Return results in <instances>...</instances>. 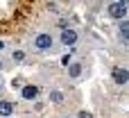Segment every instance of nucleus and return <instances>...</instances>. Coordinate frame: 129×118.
Wrapping results in <instances>:
<instances>
[{
  "label": "nucleus",
  "mask_w": 129,
  "mask_h": 118,
  "mask_svg": "<svg viewBox=\"0 0 129 118\" xmlns=\"http://www.w3.org/2000/svg\"><path fill=\"white\" fill-rule=\"evenodd\" d=\"M125 14H127V7H125V2L120 0V2H113V5H109V16L111 18H125Z\"/></svg>",
  "instance_id": "obj_1"
},
{
  "label": "nucleus",
  "mask_w": 129,
  "mask_h": 118,
  "mask_svg": "<svg viewBox=\"0 0 129 118\" xmlns=\"http://www.w3.org/2000/svg\"><path fill=\"white\" fill-rule=\"evenodd\" d=\"M113 82L116 84H127L129 82V70H125V68H113Z\"/></svg>",
  "instance_id": "obj_2"
},
{
  "label": "nucleus",
  "mask_w": 129,
  "mask_h": 118,
  "mask_svg": "<svg viewBox=\"0 0 129 118\" xmlns=\"http://www.w3.org/2000/svg\"><path fill=\"white\" fill-rule=\"evenodd\" d=\"M34 43H36V48L45 50V48H50V45H52V39H50V34H39Z\"/></svg>",
  "instance_id": "obj_3"
},
{
  "label": "nucleus",
  "mask_w": 129,
  "mask_h": 118,
  "mask_svg": "<svg viewBox=\"0 0 129 118\" xmlns=\"http://www.w3.org/2000/svg\"><path fill=\"white\" fill-rule=\"evenodd\" d=\"M61 41H63L66 45H73V43L77 41V32H73V30H63V34H61Z\"/></svg>",
  "instance_id": "obj_4"
},
{
  "label": "nucleus",
  "mask_w": 129,
  "mask_h": 118,
  "mask_svg": "<svg viewBox=\"0 0 129 118\" xmlns=\"http://www.w3.org/2000/svg\"><path fill=\"white\" fill-rule=\"evenodd\" d=\"M25 100H36V96H39V89L36 86H23V93H20Z\"/></svg>",
  "instance_id": "obj_5"
},
{
  "label": "nucleus",
  "mask_w": 129,
  "mask_h": 118,
  "mask_svg": "<svg viewBox=\"0 0 129 118\" xmlns=\"http://www.w3.org/2000/svg\"><path fill=\"white\" fill-rule=\"evenodd\" d=\"M14 111V107H11V102H0V116L2 118H7L9 114Z\"/></svg>",
  "instance_id": "obj_6"
},
{
  "label": "nucleus",
  "mask_w": 129,
  "mask_h": 118,
  "mask_svg": "<svg viewBox=\"0 0 129 118\" xmlns=\"http://www.w3.org/2000/svg\"><path fill=\"white\" fill-rule=\"evenodd\" d=\"M120 36H122V41H129V20L120 23Z\"/></svg>",
  "instance_id": "obj_7"
},
{
  "label": "nucleus",
  "mask_w": 129,
  "mask_h": 118,
  "mask_svg": "<svg viewBox=\"0 0 129 118\" xmlns=\"http://www.w3.org/2000/svg\"><path fill=\"white\" fill-rule=\"evenodd\" d=\"M79 73H82V66L79 64H73L70 66V77H79Z\"/></svg>",
  "instance_id": "obj_8"
},
{
  "label": "nucleus",
  "mask_w": 129,
  "mask_h": 118,
  "mask_svg": "<svg viewBox=\"0 0 129 118\" xmlns=\"http://www.w3.org/2000/svg\"><path fill=\"white\" fill-rule=\"evenodd\" d=\"M50 98H52L54 102H61V100H63V93H61V91H52V93H50Z\"/></svg>",
  "instance_id": "obj_9"
},
{
  "label": "nucleus",
  "mask_w": 129,
  "mask_h": 118,
  "mask_svg": "<svg viewBox=\"0 0 129 118\" xmlns=\"http://www.w3.org/2000/svg\"><path fill=\"white\" fill-rule=\"evenodd\" d=\"M23 59H25V55H23L20 50H16V52H14V61H23Z\"/></svg>",
  "instance_id": "obj_10"
},
{
  "label": "nucleus",
  "mask_w": 129,
  "mask_h": 118,
  "mask_svg": "<svg viewBox=\"0 0 129 118\" xmlns=\"http://www.w3.org/2000/svg\"><path fill=\"white\" fill-rule=\"evenodd\" d=\"M79 118H93V116H91L88 111H79Z\"/></svg>",
  "instance_id": "obj_11"
},
{
  "label": "nucleus",
  "mask_w": 129,
  "mask_h": 118,
  "mask_svg": "<svg viewBox=\"0 0 129 118\" xmlns=\"http://www.w3.org/2000/svg\"><path fill=\"white\" fill-rule=\"evenodd\" d=\"M0 68H2V64H0Z\"/></svg>",
  "instance_id": "obj_12"
}]
</instances>
